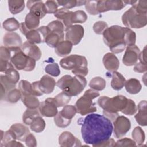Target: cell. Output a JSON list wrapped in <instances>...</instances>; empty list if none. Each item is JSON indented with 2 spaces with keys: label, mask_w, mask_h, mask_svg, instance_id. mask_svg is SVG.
I'll list each match as a JSON object with an SVG mask.
<instances>
[{
  "label": "cell",
  "mask_w": 147,
  "mask_h": 147,
  "mask_svg": "<svg viewBox=\"0 0 147 147\" xmlns=\"http://www.w3.org/2000/svg\"><path fill=\"white\" fill-rule=\"evenodd\" d=\"M81 125L84 142L93 146L110 138L113 126L111 121L103 115L90 113L78 122Z\"/></svg>",
  "instance_id": "obj_1"
},
{
  "label": "cell",
  "mask_w": 147,
  "mask_h": 147,
  "mask_svg": "<svg viewBox=\"0 0 147 147\" xmlns=\"http://www.w3.org/2000/svg\"><path fill=\"white\" fill-rule=\"evenodd\" d=\"M122 21L129 28L140 29L145 26L147 24V1H137L123 14Z\"/></svg>",
  "instance_id": "obj_2"
},
{
  "label": "cell",
  "mask_w": 147,
  "mask_h": 147,
  "mask_svg": "<svg viewBox=\"0 0 147 147\" xmlns=\"http://www.w3.org/2000/svg\"><path fill=\"white\" fill-rule=\"evenodd\" d=\"M127 28L113 25L108 27L103 33V41L113 53H121L125 49V34Z\"/></svg>",
  "instance_id": "obj_3"
},
{
  "label": "cell",
  "mask_w": 147,
  "mask_h": 147,
  "mask_svg": "<svg viewBox=\"0 0 147 147\" xmlns=\"http://www.w3.org/2000/svg\"><path fill=\"white\" fill-rule=\"evenodd\" d=\"M87 85V80L84 76L69 75L62 76L56 83V86L63 91L72 96L80 94Z\"/></svg>",
  "instance_id": "obj_4"
},
{
  "label": "cell",
  "mask_w": 147,
  "mask_h": 147,
  "mask_svg": "<svg viewBox=\"0 0 147 147\" xmlns=\"http://www.w3.org/2000/svg\"><path fill=\"white\" fill-rule=\"evenodd\" d=\"M87 64V59L83 56L78 55L66 56L60 61V65L63 68L66 70H71L75 75L84 77L88 73Z\"/></svg>",
  "instance_id": "obj_5"
},
{
  "label": "cell",
  "mask_w": 147,
  "mask_h": 147,
  "mask_svg": "<svg viewBox=\"0 0 147 147\" xmlns=\"http://www.w3.org/2000/svg\"><path fill=\"white\" fill-rule=\"evenodd\" d=\"M8 48L12 54L10 61L17 70L30 72L34 69L36 60L26 56L22 51L21 47Z\"/></svg>",
  "instance_id": "obj_6"
},
{
  "label": "cell",
  "mask_w": 147,
  "mask_h": 147,
  "mask_svg": "<svg viewBox=\"0 0 147 147\" xmlns=\"http://www.w3.org/2000/svg\"><path fill=\"white\" fill-rule=\"evenodd\" d=\"M99 95L98 91L93 89L86 90L83 95L79 98L75 103V106L77 113L82 115H85L95 112L97 109L92 100Z\"/></svg>",
  "instance_id": "obj_7"
},
{
  "label": "cell",
  "mask_w": 147,
  "mask_h": 147,
  "mask_svg": "<svg viewBox=\"0 0 147 147\" xmlns=\"http://www.w3.org/2000/svg\"><path fill=\"white\" fill-rule=\"evenodd\" d=\"M127 98L123 95H118L113 98L102 96L98 100V104L103 111L110 113H118L125 108Z\"/></svg>",
  "instance_id": "obj_8"
},
{
  "label": "cell",
  "mask_w": 147,
  "mask_h": 147,
  "mask_svg": "<svg viewBox=\"0 0 147 147\" xmlns=\"http://www.w3.org/2000/svg\"><path fill=\"white\" fill-rule=\"evenodd\" d=\"M65 40L70 41L74 45H78L84 36L83 27L78 24L72 25L65 28Z\"/></svg>",
  "instance_id": "obj_9"
},
{
  "label": "cell",
  "mask_w": 147,
  "mask_h": 147,
  "mask_svg": "<svg viewBox=\"0 0 147 147\" xmlns=\"http://www.w3.org/2000/svg\"><path fill=\"white\" fill-rule=\"evenodd\" d=\"M113 125L114 136L117 138H121L126 135L131 127L130 120L123 115L118 116L113 121Z\"/></svg>",
  "instance_id": "obj_10"
},
{
  "label": "cell",
  "mask_w": 147,
  "mask_h": 147,
  "mask_svg": "<svg viewBox=\"0 0 147 147\" xmlns=\"http://www.w3.org/2000/svg\"><path fill=\"white\" fill-rule=\"evenodd\" d=\"M38 110L40 114L45 117H53L58 113L53 98H48L40 103Z\"/></svg>",
  "instance_id": "obj_11"
},
{
  "label": "cell",
  "mask_w": 147,
  "mask_h": 147,
  "mask_svg": "<svg viewBox=\"0 0 147 147\" xmlns=\"http://www.w3.org/2000/svg\"><path fill=\"white\" fill-rule=\"evenodd\" d=\"M126 6L123 1H98L97 9L99 13L110 10H121Z\"/></svg>",
  "instance_id": "obj_12"
},
{
  "label": "cell",
  "mask_w": 147,
  "mask_h": 147,
  "mask_svg": "<svg viewBox=\"0 0 147 147\" xmlns=\"http://www.w3.org/2000/svg\"><path fill=\"white\" fill-rule=\"evenodd\" d=\"M140 52L139 48L136 45L128 46L122 58V62L126 66H133L137 63L138 55Z\"/></svg>",
  "instance_id": "obj_13"
},
{
  "label": "cell",
  "mask_w": 147,
  "mask_h": 147,
  "mask_svg": "<svg viewBox=\"0 0 147 147\" xmlns=\"http://www.w3.org/2000/svg\"><path fill=\"white\" fill-rule=\"evenodd\" d=\"M59 144L63 147L80 146V141L69 131L63 132L59 137Z\"/></svg>",
  "instance_id": "obj_14"
},
{
  "label": "cell",
  "mask_w": 147,
  "mask_h": 147,
  "mask_svg": "<svg viewBox=\"0 0 147 147\" xmlns=\"http://www.w3.org/2000/svg\"><path fill=\"white\" fill-rule=\"evenodd\" d=\"M21 49L26 56L34 59L36 61L39 60L41 57L42 53L40 49L34 43L27 41L22 44Z\"/></svg>",
  "instance_id": "obj_15"
},
{
  "label": "cell",
  "mask_w": 147,
  "mask_h": 147,
  "mask_svg": "<svg viewBox=\"0 0 147 147\" xmlns=\"http://www.w3.org/2000/svg\"><path fill=\"white\" fill-rule=\"evenodd\" d=\"M26 6L30 12L40 19L42 18L47 14L45 5L42 1H28Z\"/></svg>",
  "instance_id": "obj_16"
},
{
  "label": "cell",
  "mask_w": 147,
  "mask_h": 147,
  "mask_svg": "<svg viewBox=\"0 0 147 147\" xmlns=\"http://www.w3.org/2000/svg\"><path fill=\"white\" fill-rule=\"evenodd\" d=\"M56 84V81L52 77L45 75L38 80V86L43 94H49L52 92Z\"/></svg>",
  "instance_id": "obj_17"
},
{
  "label": "cell",
  "mask_w": 147,
  "mask_h": 147,
  "mask_svg": "<svg viewBox=\"0 0 147 147\" xmlns=\"http://www.w3.org/2000/svg\"><path fill=\"white\" fill-rule=\"evenodd\" d=\"M3 42L7 48L21 47L22 44L20 36L16 32L6 33L3 36Z\"/></svg>",
  "instance_id": "obj_18"
},
{
  "label": "cell",
  "mask_w": 147,
  "mask_h": 147,
  "mask_svg": "<svg viewBox=\"0 0 147 147\" xmlns=\"http://www.w3.org/2000/svg\"><path fill=\"white\" fill-rule=\"evenodd\" d=\"M103 64L107 71L112 72L116 71L119 67V60L114 53L110 52H108L104 55Z\"/></svg>",
  "instance_id": "obj_19"
},
{
  "label": "cell",
  "mask_w": 147,
  "mask_h": 147,
  "mask_svg": "<svg viewBox=\"0 0 147 147\" xmlns=\"http://www.w3.org/2000/svg\"><path fill=\"white\" fill-rule=\"evenodd\" d=\"M146 106V100L141 101L137 106L138 112L134 116L136 122L142 126H146L147 125Z\"/></svg>",
  "instance_id": "obj_20"
},
{
  "label": "cell",
  "mask_w": 147,
  "mask_h": 147,
  "mask_svg": "<svg viewBox=\"0 0 147 147\" xmlns=\"http://www.w3.org/2000/svg\"><path fill=\"white\" fill-rule=\"evenodd\" d=\"M72 13L73 11L63 7L58 9L54 16L63 24L65 28H67L72 25L71 20Z\"/></svg>",
  "instance_id": "obj_21"
},
{
  "label": "cell",
  "mask_w": 147,
  "mask_h": 147,
  "mask_svg": "<svg viewBox=\"0 0 147 147\" xmlns=\"http://www.w3.org/2000/svg\"><path fill=\"white\" fill-rule=\"evenodd\" d=\"M10 129L14 133L17 140L21 141H24L26 137L30 133L28 127L21 123H14Z\"/></svg>",
  "instance_id": "obj_22"
},
{
  "label": "cell",
  "mask_w": 147,
  "mask_h": 147,
  "mask_svg": "<svg viewBox=\"0 0 147 147\" xmlns=\"http://www.w3.org/2000/svg\"><path fill=\"white\" fill-rule=\"evenodd\" d=\"M73 44L69 41L63 40L55 48V52L58 56L64 57L68 55L72 49Z\"/></svg>",
  "instance_id": "obj_23"
},
{
  "label": "cell",
  "mask_w": 147,
  "mask_h": 147,
  "mask_svg": "<svg viewBox=\"0 0 147 147\" xmlns=\"http://www.w3.org/2000/svg\"><path fill=\"white\" fill-rule=\"evenodd\" d=\"M126 82L125 78L119 72L115 71L112 73L111 86L116 91L121 90L125 86Z\"/></svg>",
  "instance_id": "obj_24"
},
{
  "label": "cell",
  "mask_w": 147,
  "mask_h": 147,
  "mask_svg": "<svg viewBox=\"0 0 147 147\" xmlns=\"http://www.w3.org/2000/svg\"><path fill=\"white\" fill-rule=\"evenodd\" d=\"M125 86L127 92L130 94H138L142 88L140 81L136 78H130L126 80Z\"/></svg>",
  "instance_id": "obj_25"
},
{
  "label": "cell",
  "mask_w": 147,
  "mask_h": 147,
  "mask_svg": "<svg viewBox=\"0 0 147 147\" xmlns=\"http://www.w3.org/2000/svg\"><path fill=\"white\" fill-rule=\"evenodd\" d=\"M21 100L27 109H37L40 104L38 99L33 95H22Z\"/></svg>",
  "instance_id": "obj_26"
},
{
  "label": "cell",
  "mask_w": 147,
  "mask_h": 147,
  "mask_svg": "<svg viewBox=\"0 0 147 147\" xmlns=\"http://www.w3.org/2000/svg\"><path fill=\"white\" fill-rule=\"evenodd\" d=\"M24 24L28 30L36 29L40 25V18L29 12L28 13L25 18Z\"/></svg>",
  "instance_id": "obj_27"
},
{
  "label": "cell",
  "mask_w": 147,
  "mask_h": 147,
  "mask_svg": "<svg viewBox=\"0 0 147 147\" xmlns=\"http://www.w3.org/2000/svg\"><path fill=\"white\" fill-rule=\"evenodd\" d=\"M25 36L28 41L34 44H40L44 42L42 34L37 29L29 30Z\"/></svg>",
  "instance_id": "obj_28"
},
{
  "label": "cell",
  "mask_w": 147,
  "mask_h": 147,
  "mask_svg": "<svg viewBox=\"0 0 147 147\" xmlns=\"http://www.w3.org/2000/svg\"><path fill=\"white\" fill-rule=\"evenodd\" d=\"M47 26L50 32L58 34L61 38H64V25L59 20H55L49 22Z\"/></svg>",
  "instance_id": "obj_29"
},
{
  "label": "cell",
  "mask_w": 147,
  "mask_h": 147,
  "mask_svg": "<svg viewBox=\"0 0 147 147\" xmlns=\"http://www.w3.org/2000/svg\"><path fill=\"white\" fill-rule=\"evenodd\" d=\"M9 9L13 14H17L24 10L25 1L24 0H10L8 1Z\"/></svg>",
  "instance_id": "obj_30"
},
{
  "label": "cell",
  "mask_w": 147,
  "mask_h": 147,
  "mask_svg": "<svg viewBox=\"0 0 147 147\" xmlns=\"http://www.w3.org/2000/svg\"><path fill=\"white\" fill-rule=\"evenodd\" d=\"M132 138L136 145L138 146H142V144L145 139V135L144 130L140 126L136 127L132 131Z\"/></svg>",
  "instance_id": "obj_31"
},
{
  "label": "cell",
  "mask_w": 147,
  "mask_h": 147,
  "mask_svg": "<svg viewBox=\"0 0 147 147\" xmlns=\"http://www.w3.org/2000/svg\"><path fill=\"white\" fill-rule=\"evenodd\" d=\"M30 129L36 133L42 132L45 127V122L41 115L36 117L30 123Z\"/></svg>",
  "instance_id": "obj_32"
},
{
  "label": "cell",
  "mask_w": 147,
  "mask_h": 147,
  "mask_svg": "<svg viewBox=\"0 0 147 147\" xmlns=\"http://www.w3.org/2000/svg\"><path fill=\"white\" fill-rule=\"evenodd\" d=\"M39 110L37 109H27L22 115V121L26 125H30L33 120L37 116L40 115Z\"/></svg>",
  "instance_id": "obj_33"
},
{
  "label": "cell",
  "mask_w": 147,
  "mask_h": 147,
  "mask_svg": "<svg viewBox=\"0 0 147 147\" xmlns=\"http://www.w3.org/2000/svg\"><path fill=\"white\" fill-rule=\"evenodd\" d=\"M88 85L91 89L96 91H102L106 87V83L103 78L96 76L90 80Z\"/></svg>",
  "instance_id": "obj_34"
},
{
  "label": "cell",
  "mask_w": 147,
  "mask_h": 147,
  "mask_svg": "<svg viewBox=\"0 0 147 147\" xmlns=\"http://www.w3.org/2000/svg\"><path fill=\"white\" fill-rule=\"evenodd\" d=\"M3 28L9 32H13L20 28V24L14 17H11L5 20L2 24Z\"/></svg>",
  "instance_id": "obj_35"
},
{
  "label": "cell",
  "mask_w": 147,
  "mask_h": 147,
  "mask_svg": "<svg viewBox=\"0 0 147 147\" xmlns=\"http://www.w3.org/2000/svg\"><path fill=\"white\" fill-rule=\"evenodd\" d=\"M64 39L58 34L50 32L45 38L44 42L50 47L55 48L57 44Z\"/></svg>",
  "instance_id": "obj_36"
},
{
  "label": "cell",
  "mask_w": 147,
  "mask_h": 147,
  "mask_svg": "<svg viewBox=\"0 0 147 147\" xmlns=\"http://www.w3.org/2000/svg\"><path fill=\"white\" fill-rule=\"evenodd\" d=\"M71 99V96L68 95L64 91H62L53 98V100L57 107H63L67 105Z\"/></svg>",
  "instance_id": "obj_37"
},
{
  "label": "cell",
  "mask_w": 147,
  "mask_h": 147,
  "mask_svg": "<svg viewBox=\"0 0 147 147\" xmlns=\"http://www.w3.org/2000/svg\"><path fill=\"white\" fill-rule=\"evenodd\" d=\"M16 140L14 133L10 129L5 132L1 130V147H6V145L10 141Z\"/></svg>",
  "instance_id": "obj_38"
},
{
  "label": "cell",
  "mask_w": 147,
  "mask_h": 147,
  "mask_svg": "<svg viewBox=\"0 0 147 147\" xmlns=\"http://www.w3.org/2000/svg\"><path fill=\"white\" fill-rule=\"evenodd\" d=\"M18 89L20 90L22 95H33L32 84L27 80H20L18 83Z\"/></svg>",
  "instance_id": "obj_39"
},
{
  "label": "cell",
  "mask_w": 147,
  "mask_h": 147,
  "mask_svg": "<svg viewBox=\"0 0 147 147\" xmlns=\"http://www.w3.org/2000/svg\"><path fill=\"white\" fill-rule=\"evenodd\" d=\"M59 6H61L64 8L69 9L76 6H80L85 5L86 1H78V0H71V1H56Z\"/></svg>",
  "instance_id": "obj_40"
},
{
  "label": "cell",
  "mask_w": 147,
  "mask_h": 147,
  "mask_svg": "<svg viewBox=\"0 0 147 147\" xmlns=\"http://www.w3.org/2000/svg\"><path fill=\"white\" fill-rule=\"evenodd\" d=\"M4 73L6 77L15 84L18 82L20 79V74L11 64L4 72Z\"/></svg>",
  "instance_id": "obj_41"
},
{
  "label": "cell",
  "mask_w": 147,
  "mask_h": 147,
  "mask_svg": "<svg viewBox=\"0 0 147 147\" xmlns=\"http://www.w3.org/2000/svg\"><path fill=\"white\" fill-rule=\"evenodd\" d=\"M62 116L69 119H72L77 113L75 106L73 105H65L63 109L59 111Z\"/></svg>",
  "instance_id": "obj_42"
},
{
  "label": "cell",
  "mask_w": 147,
  "mask_h": 147,
  "mask_svg": "<svg viewBox=\"0 0 147 147\" xmlns=\"http://www.w3.org/2000/svg\"><path fill=\"white\" fill-rule=\"evenodd\" d=\"M22 94L19 89L13 88L10 90L6 95L7 100L11 103H17L20 99H21Z\"/></svg>",
  "instance_id": "obj_43"
},
{
  "label": "cell",
  "mask_w": 147,
  "mask_h": 147,
  "mask_svg": "<svg viewBox=\"0 0 147 147\" xmlns=\"http://www.w3.org/2000/svg\"><path fill=\"white\" fill-rule=\"evenodd\" d=\"M87 20V15L83 10H77L73 12L72 16V23H84Z\"/></svg>",
  "instance_id": "obj_44"
},
{
  "label": "cell",
  "mask_w": 147,
  "mask_h": 147,
  "mask_svg": "<svg viewBox=\"0 0 147 147\" xmlns=\"http://www.w3.org/2000/svg\"><path fill=\"white\" fill-rule=\"evenodd\" d=\"M72 119H69L64 118L61 115L60 112L54 117V122L56 125L61 128H65L69 126L71 122Z\"/></svg>",
  "instance_id": "obj_45"
},
{
  "label": "cell",
  "mask_w": 147,
  "mask_h": 147,
  "mask_svg": "<svg viewBox=\"0 0 147 147\" xmlns=\"http://www.w3.org/2000/svg\"><path fill=\"white\" fill-rule=\"evenodd\" d=\"M137 109V108L135 102L130 99H127L126 105L121 112L126 115H133L136 113Z\"/></svg>",
  "instance_id": "obj_46"
},
{
  "label": "cell",
  "mask_w": 147,
  "mask_h": 147,
  "mask_svg": "<svg viewBox=\"0 0 147 147\" xmlns=\"http://www.w3.org/2000/svg\"><path fill=\"white\" fill-rule=\"evenodd\" d=\"M45 71L48 75L57 77L60 74V70L59 65L56 63L47 64L45 67Z\"/></svg>",
  "instance_id": "obj_47"
},
{
  "label": "cell",
  "mask_w": 147,
  "mask_h": 147,
  "mask_svg": "<svg viewBox=\"0 0 147 147\" xmlns=\"http://www.w3.org/2000/svg\"><path fill=\"white\" fill-rule=\"evenodd\" d=\"M98 1H86L85 3V8L86 11L91 15L99 14L97 9Z\"/></svg>",
  "instance_id": "obj_48"
},
{
  "label": "cell",
  "mask_w": 147,
  "mask_h": 147,
  "mask_svg": "<svg viewBox=\"0 0 147 147\" xmlns=\"http://www.w3.org/2000/svg\"><path fill=\"white\" fill-rule=\"evenodd\" d=\"M0 82L1 84L4 87V88L6 90L7 92H8L10 90L15 88L16 84L13 82H11L9 79H8L5 75H1Z\"/></svg>",
  "instance_id": "obj_49"
},
{
  "label": "cell",
  "mask_w": 147,
  "mask_h": 147,
  "mask_svg": "<svg viewBox=\"0 0 147 147\" xmlns=\"http://www.w3.org/2000/svg\"><path fill=\"white\" fill-rule=\"evenodd\" d=\"M107 28L108 25L106 22L99 21L94 24L93 30L97 34H103V33Z\"/></svg>",
  "instance_id": "obj_50"
},
{
  "label": "cell",
  "mask_w": 147,
  "mask_h": 147,
  "mask_svg": "<svg viewBox=\"0 0 147 147\" xmlns=\"http://www.w3.org/2000/svg\"><path fill=\"white\" fill-rule=\"evenodd\" d=\"M44 5L47 13L55 14L58 10L59 5L55 1H47L44 3Z\"/></svg>",
  "instance_id": "obj_51"
},
{
  "label": "cell",
  "mask_w": 147,
  "mask_h": 147,
  "mask_svg": "<svg viewBox=\"0 0 147 147\" xmlns=\"http://www.w3.org/2000/svg\"><path fill=\"white\" fill-rule=\"evenodd\" d=\"M11 55V52L8 48L5 46H1L0 47V60L10 61Z\"/></svg>",
  "instance_id": "obj_52"
},
{
  "label": "cell",
  "mask_w": 147,
  "mask_h": 147,
  "mask_svg": "<svg viewBox=\"0 0 147 147\" xmlns=\"http://www.w3.org/2000/svg\"><path fill=\"white\" fill-rule=\"evenodd\" d=\"M136 144L133 140L125 137L115 142V146H136Z\"/></svg>",
  "instance_id": "obj_53"
},
{
  "label": "cell",
  "mask_w": 147,
  "mask_h": 147,
  "mask_svg": "<svg viewBox=\"0 0 147 147\" xmlns=\"http://www.w3.org/2000/svg\"><path fill=\"white\" fill-rule=\"evenodd\" d=\"M24 141L26 145L28 147H35L37 146V141L36 137L30 133L26 137Z\"/></svg>",
  "instance_id": "obj_54"
},
{
  "label": "cell",
  "mask_w": 147,
  "mask_h": 147,
  "mask_svg": "<svg viewBox=\"0 0 147 147\" xmlns=\"http://www.w3.org/2000/svg\"><path fill=\"white\" fill-rule=\"evenodd\" d=\"M134 71L138 73H144L147 71V64L142 63L140 61L136 63L134 67Z\"/></svg>",
  "instance_id": "obj_55"
},
{
  "label": "cell",
  "mask_w": 147,
  "mask_h": 147,
  "mask_svg": "<svg viewBox=\"0 0 147 147\" xmlns=\"http://www.w3.org/2000/svg\"><path fill=\"white\" fill-rule=\"evenodd\" d=\"M115 141L113 138H109L107 140H105L101 143H99L96 145H95L94 147H111V146H115Z\"/></svg>",
  "instance_id": "obj_56"
},
{
  "label": "cell",
  "mask_w": 147,
  "mask_h": 147,
  "mask_svg": "<svg viewBox=\"0 0 147 147\" xmlns=\"http://www.w3.org/2000/svg\"><path fill=\"white\" fill-rule=\"evenodd\" d=\"M32 87L33 90V95L36 96L42 95L44 94L41 91L38 86V81L34 82L32 84Z\"/></svg>",
  "instance_id": "obj_57"
},
{
  "label": "cell",
  "mask_w": 147,
  "mask_h": 147,
  "mask_svg": "<svg viewBox=\"0 0 147 147\" xmlns=\"http://www.w3.org/2000/svg\"><path fill=\"white\" fill-rule=\"evenodd\" d=\"M103 114L104 116H105L106 118L110 119L111 122H113L119 116L118 113H110L103 111Z\"/></svg>",
  "instance_id": "obj_58"
},
{
  "label": "cell",
  "mask_w": 147,
  "mask_h": 147,
  "mask_svg": "<svg viewBox=\"0 0 147 147\" xmlns=\"http://www.w3.org/2000/svg\"><path fill=\"white\" fill-rule=\"evenodd\" d=\"M146 46H145L143 51L141 52H140L139 55H138V59L139 60V61L144 63V64H147L146 63Z\"/></svg>",
  "instance_id": "obj_59"
},
{
  "label": "cell",
  "mask_w": 147,
  "mask_h": 147,
  "mask_svg": "<svg viewBox=\"0 0 147 147\" xmlns=\"http://www.w3.org/2000/svg\"><path fill=\"white\" fill-rule=\"evenodd\" d=\"M13 147V146H22L24 147V145L22 144L21 142H19L18 141H17L16 140H13L11 141H10L9 143H8L6 147Z\"/></svg>",
  "instance_id": "obj_60"
},
{
  "label": "cell",
  "mask_w": 147,
  "mask_h": 147,
  "mask_svg": "<svg viewBox=\"0 0 147 147\" xmlns=\"http://www.w3.org/2000/svg\"><path fill=\"white\" fill-rule=\"evenodd\" d=\"M123 1L126 5L129 4L131 5H133L137 2V1Z\"/></svg>",
  "instance_id": "obj_61"
}]
</instances>
